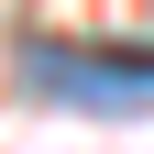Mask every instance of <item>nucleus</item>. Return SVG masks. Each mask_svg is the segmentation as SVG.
<instances>
[{"label": "nucleus", "mask_w": 154, "mask_h": 154, "mask_svg": "<svg viewBox=\"0 0 154 154\" xmlns=\"http://www.w3.org/2000/svg\"><path fill=\"white\" fill-rule=\"evenodd\" d=\"M22 88H33V99H88V110H132V99H154V55H143V66H88L77 44H33V55H22Z\"/></svg>", "instance_id": "1"}]
</instances>
